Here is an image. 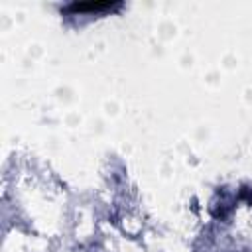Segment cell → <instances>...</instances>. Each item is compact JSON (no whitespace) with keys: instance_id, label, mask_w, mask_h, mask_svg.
<instances>
[{"instance_id":"obj_1","label":"cell","mask_w":252,"mask_h":252,"mask_svg":"<svg viewBox=\"0 0 252 252\" xmlns=\"http://www.w3.org/2000/svg\"><path fill=\"white\" fill-rule=\"evenodd\" d=\"M122 8V2H73L61 8V12H71V14H81V12H114Z\"/></svg>"}]
</instances>
